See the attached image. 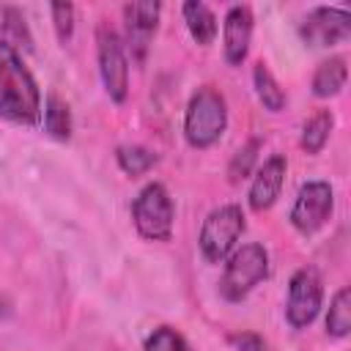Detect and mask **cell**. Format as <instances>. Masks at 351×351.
<instances>
[{
    "mask_svg": "<svg viewBox=\"0 0 351 351\" xmlns=\"http://www.w3.org/2000/svg\"><path fill=\"white\" fill-rule=\"evenodd\" d=\"M335 211V192L326 181H307L302 184L293 206H291V225L302 236L318 233Z\"/></svg>",
    "mask_w": 351,
    "mask_h": 351,
    "instance_id": "8",
    "label": "cell"
},
{
    "mask_svg": "<svg viewBox=\"0 0 351 351\" xmlns=\"http://www.w3.org/2000/svg\"><path fill=\"white\" fill-rule=\"evenodd\" d=\"M299 36L310 47H335V44H343V41L351 38V14L346 8L318 5V8H313L302 19Z\"/></svg>",
    "mask_w": 351,
    "mask_h": 351,
    "instance_id": "9",
    "label": "cell"
},
{
    "mask_svg": "<svg viewBox=\"0 0 351 351\" xmlns=\"http://www.w3.org/2000/svg\"><path fill=\"white\" fill-rule=\"evenodd\" d=\"M52 22H55V33H58V41L66 44L74 33V5L71 3H52Z\"/></svg>",
    "mask_w": 351,
    "mask_h": 351,
    "instance_id": "23",
    "label": "cell"
},
{
    "mask_svg": "<svg viewBox=\"0 0 351 351\" xmlns=\"http://www.w3.org/2000/svg\"><path fill=\"white\" fill-rule=\"evenodd\" d=\"M3 41L11 44L16 49V44H22L25 49H33V38L25 27V16L16 8H3Z\"/></svg>",
    "mask_w": 351,
    "mask_h": 351,
    "instance_id": "21",
    "label": "cell"
},
{
    "mask_svg": "<svg viewBox=\"0 0 351 351\" xmlns=\"http://www.w3.org/2000/svg\"><path fill=\"white\" fill-rule=\"evenodd\" d=\"M285 170H288V162H285L282 154H274L261 165V170L252 178L250 195H247L252 211H266L277 203V197L282 192V184H285Z\"/></svg>",
    "mask_w": 351,
    "mask_h": 351,
    "instance_id": "12",
    "label": "cell"
},
{
    "mask_svg": "<svg viewBox=\"0 0 351 351\" xmlns=\"http://www.w3.org/2000/svg\"><path fill=\"white\" fill-rule=\"evenodd\" d=\"M159 11L162 5L156 0H137L123 5V27H126V47L137 63L145 60L154 33L159 27Z\"/></svg>",
    "mask_w": 351,
    "mask_h": 351,
    "instance_id": "10",
    "label": "cell"
},
{
    "mask_svg": "<svg viewBox=\"0 0 351 351\" xmlns=\"http://www.w3.org/2000/svg\"><path fill=\"white\" fill-rule=\"evenodd\" d=\"M252 82H255V93L261 99V104L269 112H280L285 107V90L277 85V80L271 77V71L263 63H255L252 69Z\"/></svg>",
    "mask_w": 351,
    "mask_h": 351,
    "instance_id": "17",
    "label": "cell"
},
{
    "mask_svg": "<svg viewBox=\"0 0 351 351\" xmlns=\"http://www.w3.org/2000/svg\"><path fill=\"white\" fill-rule=\"evenodd\" d=\"M228 126V104L225 96L214 88H197L186 104L184 115V137L192 148L214 145Z\"/></svg>",
    "mask_w": 351,
    "mask_h": 351,
    "instance_id": "2",
    "label": "cell"
},
{
    "mask_svg": "<svg viewBox=\"0 0 351 351\" xmlns=\"http://www.w3.org/2000/svg\"><path fill=\"white\" fill-rule=\"evenodd\" d=\"M258 151H261V140L252 137V140H247V143L233 154V159H230V165H228V178H230V184H239V181H244V178L252 173V167H255V162H258Z\"/></svg>",
    "mask_w": 351,
    "mask_h": 351,
    "instance_id": "20",
    "label": "cell"
},
{
    "mask_svg": "<svg viewBox=\"0 0 351 351\" xmlns=\"http://www.w3.org/2000/svg\"><path fill=\"white\" fill-rule=\"evenodd\" d=\"M351 332V291L343 285L332 302H329V313H326V335L329 337H346Z\"/></svg>",
    "mask_w": 351,
    "mask_h": 351,
    "instance_id": "18",
    "label": "cell"
},
{
    "mask_svg": "<svg viewBox=\"0 0 351 351\" xmlns=\"http://www.w3.org/2000/svg\"><path fill=\"white\" fill-rule=\"evenodd\" d=\"M269 277V252L263 244H241L225 263L219 293L228 302H241L255 285H261Z\"/></svg>",
    "mask_w": 351,
    "mask_h": 351,
    "instance_id": "3",
    "label": "cell"
},
{
    "mask_svg": "<svg viewBox=\"0 0 351 351\" xmlns=\"http://www.w3.org/2000/svg\"><path fill=\"white\" fill-rule=\"evenodd\" d=\"M0 118L36 126L41 118V90L27 71L19 49L0 38Z\"/></svg>",
    "mask_w": 351,
    "mask_h": 351,
    "instance_id": "1",
    "label": "cell"
},
{
    "mask_svg": "<svg viewBox=\"0 0 351 351\" xmlns=\"http://www.w3.org/2000/svg\"><path fill=\"white\" fill-rule=\"evenodd\" d=\"M244 228H247V217H244L241 206L228 203V206L214 208L203 219V228H200V236H197V247H200L203 258L208 263L225 261L233 252L236 241L241 239Z\"/></svg>",
    "mask_w": 351,
    "mask_h": 351,
    "instance_id": "4",
    "label": "cell"
},
{
    "mask_svg": "<svg viewBox=\"0 0 351 351\" xmlns=\"http://www.w3.org/2000/svg\"><path fill=\"white\" fill-rule=\"evenodd\" d=\"M181 14H184V22L192 33V38L200 44V47H208L214 38H217V16L214 11L206 5V3H184L181 5Z\"/></svg>",
    "mask_w": 351,
    "mask_h": 351,
    "instance_id": "13",
    "label": "cell"
},
{
    "mask_svg": "<svg viewBox=\"0 0 351 351\" xmlns=\"http://www.w3.org/2000/svg\"><path fill=\"white\" fill-rule=\"evenodd\" d=\"M332 129H335V115H332L329 110L313 112V115L304 121V126H302V148H304L307 154H321L324 145L329 143Z\"/></svg>",
    "mask_w": 351,
    "mask_h": 351,
    "instance_id": "15",
    "label": "cell"
},
{
    "mask_svg": "<svg viewBox=\"0 0 351 351\" xmlns=\"http://www.w3.org/2000/svg\"><path fill=\"white\" fill-rule=\"evenodd\" d=\"M132 219H134V228L143 239L167 241L173 236V219H176L170 192L162 184L143 186L132 203Z\"/></svg>",
    "mask_w": 351,
    "mask_h": 351,
    "instance_id": "5",
    "label": "cell"
},
{
    "mask_svg": "<svg viewBox=\"0 0 351 351\" xmlns=\"http://www.w3.org/2000/svg\"><path fill=\"white\" fill-rule=\"evenodd\" d=\"M346 80H348V66H346V58H329L324 60L315 74H313V93L318 99H329V96H337L343 88H346Z\"/></svg>",
    "mask_w": 351,
    "mask_h": 351,
    "instance_id": "14",
    "label": "cell"
},
{
    "mask_svg": "<svg viewBox=\"0 0 351 351\" xmlns=\"http://www.w3.org/2000/svg\"><path fill=\"white\" fill-rule=\"evenodd\" d=\"M44 129L55 140H69L71 137V112H69V104L58 93H49L47 96V104H44Z\"/></svg>",
    "mask_w": 351,
    "mask_h": 351,
    "instance_id": "16",
    "label": "cell"
},
{
    "mask_svg": "<svg viewBox=\"0 0 351 351\" xmlns=\"http://www.w3.org/2000/svg\"><path fill=\"white\" fill-rule=\"evenodd\" d=\"M324 302V282L321 274L313 266H302L293 271L288 282V302H285V318L293 329H304L315 321Z\"/></svg>",
    "mask_w": 351,
    "mask_h": 351,
    "instance_id": "7",
    "label": "cell"
},
{
    "mask_svg": "<svg viewBox=\"0 0 351 351\" xmlns=\"http://www.w3.org/2000/svg\"><path fill=\"white\" fill-rule=\"evenodd\" d=\"M115 159L126 176H143L156 165V154L143 145H121L115 151Z\"/></svg>",
    "mask_w": 351,
    "mask_h": 351,
    "instance_id": "19",
    "label": "cell"
},
{
    "mask_svg": "<svg viewBox=\"0 0 351 351\" xmlns=\"http://www.w3.org/2000/svg\"><path fill=\"white\" fill-rule=\"evenodd\" d=\"M96 44H99V74H101L104 90L115 104H121L129 96V60H126L123 41L110 25H99Z\"/></svg>",
    "mask_w": 351,
    "mask_h": 351,
    "instance_id": "6",
    "label": "cell"
},
{
    "mask_svg": "<svg viewBox=\"0 0 351 351\" xmlns=\"http://www.w3.org/2000/svg\"><path fill=\"white\" fill-rule=\"evenodd\" d=\"M252 38V11L250 5H230L222 22V49L228 66H241L250 52Z\"/></svg>",
    "mask_w": 351,
    "mask_h": 351,
    "instance_id": "11",
    "label": "cell"
},
{
    "mask_svg": "<svg viewBox=\"0 0 351 351\" xmlns=\"http://www.w3.org/2000/svg\"><path fill=\"white\" fill-rule=\"evenodd\" d=\"M145 351H192V346L173 326H159L145 337Z\"/></svg>",
    "mask_w": 351,
    "mask_h": 351,
    "instance_id": "22",
    "label": "cell"
},
{
    "mask_svg": "<svg viewBox=\"0 0 351 351\" xmlns=\"http://www.w3.org/2000/svg\"><path fill=\"white\" fill-rule=\"evenodd\" d=\"M228 340H230V346L236 351H269L266 340L261 335H255V332H233Z\"/></svg>",
    "mask_w": 351,
    "mask_h": 351,
    "instance_id": "24",
    "label": "cell"
}]
</instances>
